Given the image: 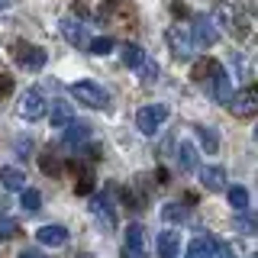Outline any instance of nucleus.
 I'll list each match as a JSON object with an SVG mask.
<instances>
[{
    "label": "nucleus",
    "instance_id": "1",
    "mask_svg": "<svg viewBox=\"0 0 258 258\" xmlns=\"http://www.w3.org/2000/svg\"><path fill=\"white\" fill-rule=\"evenodd\" d=\"M71 97H75L78 103H84V107H94V110H100V107H107V91H103L100 84H94V81H75L71 84Z\"/></svg>",
    "mask_w": 258,
    "mask_h": 258
},
{
    "label": "nucleus",
    "instance_id": "2",
    "mask_svg": "<svg viewBox=\"0 0 258 258\" xmlns=\"http://www.w3.org/2000/svg\"><path fill=\"white\" fill-rule=\"evenodd\" d=\"M204 84L210 87V97L220 100V103H226L232 97V78H229V71H226L220 61H213V68H210V75H207Z\"/></svg>",
    "mask_w": 258,
    "mask_h": 258
},
{
    "label": "nucleus",
    "instance_id": "3",
    "mask_svg": "<svg viewBox=\"0 0 258 258\" xmlns=\"http://www.w3.org/2000/svg\"><path fill=\"white\" fill-rule=\"evenodd\" d=\"M123 258H149V239H145V226L142 223H133L126 229Z\"/></svg>",
    "mask_w": 258,
    "mask_h": 258
},
{
    "label": "nucleus",
    "instance_id": "4",
    "mask_svg": "<svg viewBox=\"0 0 258 258\" xmlns=\"http://www.w3.org/2000/svg\"><path fill=\"white\" fill-rule=\"evenodd\" d=\"M168 119V107L165 103H149V107H142L136 113V126L142 129L145 136H155V129Z\"/></svg>",
    "mask_w": 258,
    "mask_h": 258
},
{
    "label": "nucleus",
    "instance_id": "5",
    "mask_svg": "<svg viewBox=\"0 0 258 258\" xmlns=\"http://www.w3.org/2000/svg\"><path fill=\"white\" fill-rule=\"evenodd\" d=\"M190 39H194V45H200V48L216 45V39H220V32H216V23L210 20V16L197 13V16H194V26H190Z\"/></svg>",
    "mask_w": 258,
    "mask_h": 258
},
{
    "label": "nucleus",
    "instance_id": "6",
    "mask_svg": "<svg viewBox=\"0 0 258 258\" xmlns=\"http://www.w3.org/2000/svg\"><path fill=\"white\" fill-rule=\"evenodd\" d=\"M45 58H48V52H45L42 45L16 42V64H20V68H26V71H39V68H45Z\"/></svg>",
    "mask_w": 258,
    "mask_h": 258
},
{
    "label": "nucleus",
    "instance_id": "7",
    "mask_svg": "<svg viewBox=\"0 0 258 258\" xmlns=\"http://www.w3.org/2000/svg\"><path fill=\"white\" fill-rule=\"evenodd\" d=\"M226 107H229V113H232V116H239V119H248V116H255V110H258V94L252 91V87H245V91L232 94L229 100H226Z\"/></svg>",
    "mask_w": 258,
    "mask_h": 258
},
{
    "label": "nucleus",
    "instance_id": "8",
    "mask_svg": "<svg viewBox=\"0 0 258 258\" xmlns=\"http://www.w3.org/2000/svg\"><path fill=\"white\" fill-rule=\"evenodd\" d=\"M168 45H171V52H174V58L177 61H187L190 55H194V39H190V29H184V26H171L168 29Z\"/></svg>",
    "mask_w": 258,
    "mask_h": 258
},
{
    "label": "nucleus",
    "instance_id": "9",
    "mask_svg": "<svg viewBox=\"0 0 258 258\" xmlns=\"http://www.w3.org/2000/svg\"><path fill=\"white\" fill-rule=\"evenodd\" d=\"M45 110H48L45 107V97L39 94V91H26V94L20 97V116L29 119V123H32V119H42Z\"/></svg>",
    "mask_w": 258,
    "mask_h": 258
},
{
    "label": "nucleus",
    "instance_id": "10",
    "mask_svg": "<svg viewBox=\"0 0 258 258\" xmlns=\"http://www.w3.org/2000/svg\"><path fill=\"white\" fill-rule=\"evenodd\" d=\"M220 23L226 29H229V36H236V39H248V20L242 16L236 7H220Z\"/></svg>",
    "mask_w": 258,
    "mask_h": 258
},
{
    "label": "nucleus",
    "instance_id": "11",
    "mask_svg": "<svg viewBox=\"0 0 258 258\" xmlns=\"http://www.w3.org/2000/svg\"><path fill=\"white\" fill-rule=\"evenodd\" d=\"M61 36H64V42L68 45H75V48H87V42H91V36H87V26L84 23H78V20H61Z\"/></svg>",
    "mask_w": 258,
    "mask_h": 258
},
{
    "label": "nucleus",
    "instance_id": "12",
    "mask_svg": "<svg viewBox=\"0 0 258 258\" xmlns=\"http://www.w3.org/2000/svg\"><path fill=\"white\" fill-rule=\"evenodd\" d=\"M91 213L97 216V223H103L107 229H113V226H116V213H113L110 194H97V197L91 200Z\"/></svg>",
    "mask_w": 258,
    "mask_h": 258
},
{
    "label": "nucleus",
    "instance_id": "13",
    "mask_svg": "<svg viewBox=\"0 0 258 258\" xmlns=\"http://www.w3.org/2000/svg\"><path fill=\"white\" fill-rule=\"evenodd\" d=\"M36 239L42 242V245H52V248H58L68 242V229L64 226H42V229L36 232Z\"/></svg>",
    "mask_w": 258,
    "mask_h": 258
},
{
    "label": "nucleus",
    "instance_id": "14",
    "mask_svg": "<svg viewBox=\"0 0 258 258\" xmlns=\"http://www.w3.org/2000/svg\"><path fill=\"white\" fill-rule=\"evenodd\" d=\"M155 245H158V255H161V258H177V255H181V236H177V232H171V229L161 232Z\"/></svg>",
    "mask_w": 258,
    "mask_h": 258
},
{
    "label": "nucleus",
    "instance_id": "15",
    "mask_svg": "<svg viewBox=\"0 0 258 258\" xmlns=\"http://www.w3.org/2000/svg\"><path fill=\"white\" fill-rule=\"evenodd\" d=\"M187 258H216V239L213 236H197L187 248Z\"/></svg>",
    "mask_w": 258,
    "mask_h": 258
},
{
    "label": "nucleus",
    "instance_id": "16",
    "mask_svg": "<svg viewBox=\"0 0 258 258\" xmlns=\"http://www.w3.org/2000/svg\"><path fill=\"white\" fill-rule=\"evenodd\" d=\"M200 184H204L207 190H223L226 187V171L223 168H216V165H210V168H200Z\"/></svg>",
    "mask_w": 258,
    "mask_h": 258
},
{
    "label": "nucleus",
    "instance_id": "17",
    "mask_svg": "<svg viewBox=\"0 0 258 258\" xmlns=\"http://www.w3.org/2000/svg\"><path fill=\"white\" fill-rule=\"evenodd\" d=\"M61 129H64V145H84L87 136H91V126H87V123H75V119H71L68 126H61Z\"/></svg>",
    "mask_w": 258,
    "mask_h": 258
},
{
    "label": "nucleus",
    "instance_id": "18",
    "mask_svg": "<svg viewBox=\"0 0 258 258\" xmlns=\"http://www.w3.org/2000/svg\"><path fill=\"white\" fill-rule=\"evenodd\" d=\"M0 184H4L7 190H23V187H26V174H23L20 168L4 165V168H0Z\"/></svg>",
    "mask_w": 258,
    "mask_h": 258
},
{
    "label": "nucleus",
    "instance_id": "19",
    "mask_svg": "<svg viewBox=\"0 0 258 258\" xmlns=\"http://www.w3.org/2000/svg\"><path fill=\"white\" fill-rule=\"evenodd\" d=\"M91 190H94L91 165H75V194H91Z\"/></svg>",
    "mask_w": 258,
    "mask_h": 258
},
{
    "label": "nucleus",
    "instance_id": "20",
    "mask_svg": "<svg viewBox=\"0 0 258 258\" xmlns=\"http://www.w3.org/2000/svg\"><path fill=\"white\" fill-rule=\"evenodd\" d=\"M177 165H181V171H197V149L190 142L177 145Z\"/></svg>",
    "mask_w": 258,
    "mask_h": 258
},
{
    "label": "nucleus",
    "instance_id": "21",
    "mask_svg": "<svg viewBox=\"0 0 258 258\" xmlns=\"http://www.w3.org/2000/svg\"><path fill=\"white\" fill-rule=\"evenodd\" d=\"M48 116H52V126H58V129H61V126H68L71 119H75V113H71V107H68L64 100H55Z\"/></svg>",
    "mask_w": 258,
    "mask_h": 258
},
{
    "label": "nucleus",
    "instance_id": "22",
    "mask_svg": "<svg viewBox=\"0 0 258 258\" xmlns=\"http://www.w3.org/2000/svg\"><path fill=\"white\" fill-rule=\"evenodd\" d=\"M142 61H145V52H142L139 45H123V64H126V68L136 71Z\"/></svg>",
    "mask_w": 258,
    "mask_h": 258
},
{
    "label": "nucleus",
    "instance_id": "23",
    "mask_svg": "<svg viewBox=\"0 0 258 258\" xmlns=\"http://www.w3.org/2000/svg\"><path fill=\"white\" fill-rule=\"evenodd\" d=\"M229 207L239 210V213H245V210H248V190L239 187V184H236V187H229Z\"/></svg>",
    "mask_w": 258,
    "mask_h": 258
},
{
    "label": "nucleus",
    "instance_id": "24",
    "mask_svg": "<svg viewBox=\"0 0 258 258\" xmlns=\"http://www.w3.org/2000/svg\"><path fill=\"white\" fill-rule=\"evenodd\" d=\"M20 194H23V210H26V213H36V210L42 207V194L36 187H23Z\"/></svg>",
    "mask_w": 258,
    "mask_h": 258
},
{
    "label": "nucleus",
    "instance_id": "25",
    "mask_svg": "<svg viewBox=\"0 0 258 258\" xmlns=\"http://www.w3.org/2000/svg\"><path fill=\"white\" fill-rule=\"evenodd\" d=\"M39 168H42L45 174H61V161H58V155H55V152H42V155H39Z\"/></svg>",
    "mask_w": 258,
    "mask_h": 258
},
{
    "label": "nucleus",
    "instance_id": "26",
    "mask_svg": "<svg viewBox=\"0 0 258 258\" xmlns=\"http://www.w3.org/2000/svg\"><path fill=\"white\" fill-rule=\"evenodd\" d=\"M197 136H200V145H204L210 155H213V152L220 149V139H216V133H213L210 126H197Z\"/></svg>",
    "mask_w": 258,
    "mask_h": 258
},
{
    "label": "nucleus",
    "instance_id": "27",
    "mask_svg": "<svg viewBox=\"0 0 258 258\" xmlns=\"http://www.w3.org/2000/svg\"><path fill=\"white\" fill-rule=\"evenodd\" d=\"M136 71H139V78H142V84H145V87H149V84H155V78H158V64H155V61H149V58H145V61H142Z\"/></svg>",
    "mask_w": 258,
    "mask_h": 258
},
{
    "label": "nucleus",
    "instance_id": "28",
    "mask_svg": "<svg viewBox=\"0 0 258 258\" xmlns=\"http://www.w3.org/2000/svg\"><path fill=\"white\" fill-rule=\"evenodd\" d=\"M161 216H165L168 223H184V220H187V210H184L181 204H165Z\"/></svg>",
    "mask_w": 258,
    "mask_h": 258
},
{
    "label": "nucleus",
    "instance_id": "29",
    "mask_svg": "<svg viewBox=\"0 0 258 258\" xmlns=\"http://www.w3.org/2000/svg\"><path fill=\"white\" fill-rule=\"evenodd\" d=\"M87 48H91L94 55H107L110 48H113V39H110V36H97V39H91V42H87Z\"/></svg>",
    "mask_w": 258,
    "mask_h": 258
},
{
    "label": "nucleus",
    "instance_id": "30",
    "mask_svg": "<svg viewBox=\"0 0 258 258\" xmlns=\"http://www.w3.org/2000/svg\"><path fill=\"white\" fill-rule=\"evenodd\" d=\"M16 232H20V226H16V220H10L7 213H0V239H13Z\"/></svg>",
    "mask_w": 258,
    "mask_h": 258
},
{
    "label": "nucleus",
    "instance_id": "31",
    "mask_svg": "<svg viewBox=\"0 0 258 258\" xmlns=\"http://www.w3.org/2000/svg\"><path fill=\"white\" fill-rule=\"evenodd\" d=\"M210 68H213V58H200L197 64H194V81H200V84H204L207 75H210Z\"/></svg>",
    "mask_w": 258,
    "mask_h": 258
},
{
    "label": "nucleus",
    "instance_id": "32",
    "mask_svg": "<svg viewBox=\"0 0 258 258\" xmlns=\"http://www.w3.org/2000/svg\"><path fill=\"white\" fill-rule=\"evenodd\" d=\"M7 94H13V78L0 75V97H7Z\"/></svg>",
    "mask_w": 258,
    "mask_h": 258
},
{
    "label": "nucleus",
    "instance_id": "33",
    "mask_svg": "<svg viewBox=\"0 0 258 258\" xmlns=\"http://www.w3.org/2000/svg\"><path fill=\"white\" fill-rule=\"evenodd\" d=\"M216 258H232V245H229V242L216 239Z\"/></svg>",
    "mask_w": 258,
    "mask_h": 258
},
{
    "label": "nucleus",
    "instance_id": "34",
    "mask_svg": "<svg viewBox=\"0 0 258 258\" xmlns=\"http://www.w3.org/2000/svg\"><path fill=\"white\" fill-rule=\"evenodd\" d=\"M20 258H45V255L39 252V248H23V252H20Z\"/></svg>",
    "mask_w": 258,
    "mask_h": 258
},
{
    "label": "nucleus",
    "instance_id": "35",
    "mask_svg": "<svg viewBox=\"0 0 258 258\" xmlns=\"http://www.w3.org/2000/svg\"><path fill=\"white\" fill-rule=\"evenodd\" d=\"M4 7H7V0H0V10H4Z\"/></svg>",
    "mask_w": 258,
    "mask_h": 258
}]
</instances>
